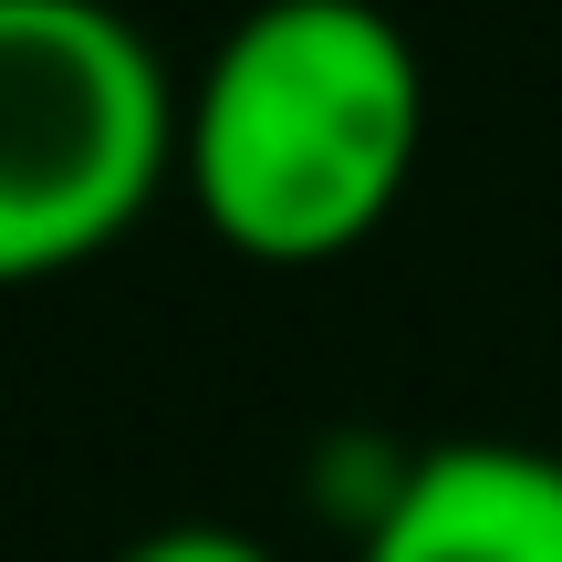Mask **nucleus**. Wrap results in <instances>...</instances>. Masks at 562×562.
I'll list each match as a JSON object with an SVG mask.
<instances>
[{
	"instance_id": "20e7f679",
	"label": "nucleus",
	"mask_w": 562,
	"mask_h": 562,
	"mask_svg": "<svg viewBox=\"0 0 562 562\" xmlns=\"http://www.w3.org/2000/svg\"><path fill=\"white\" fill-rule=\"evenodd\" d=\"M115 562H281V552L250 542V531H229V521H167V531H146V542H125Z\"/></svg>"
},
{
	"instance_id": "f257e3e1",
	"label": "nucleus",
	"mask_w": 562,
	"mask_h": 562,
	"mask_svg": "<svg viewBox=\"0 0 562 562\" xmlns=\"http://www.w3.org/2000/svg\"><path fill=\"white\" fill-rule=\"evenodd\" d=\"M427 83L375 0H261L188 94L178 167L250 261H334L396 209Z\"/></svg>"
},
{
	"instance_id": "7ed1b4c3",
	"label": "nucleus",
	"mask_w": 562,
	"mask_h": 562,
	"mask_svg": "<svg viewBox=\"0 0 562 562\" xmlns=\"http://www.w3.org/2000/svg\"><path fill=\"white\" fill-rule=\"evenodd\" d=\"M364 562H562V459L521 438L427 448L364 521Z\"/></svg>"
},
{
	"instance_id": "f03ea898",
	"label": "nucleus",
	"mask_w": 562,
	"mask_h": 562,
	"mask_svg": "<svg viewBox=\"0 0 562 562\" xmlns=\"http://www.w3.org/2000/svg\"><path fill=\"white\" fill-rule=\"evenodd\" d=\"M188 104L104 0H0V281L94 261L178 167Z\"/></svg>"
}]
</instances>
